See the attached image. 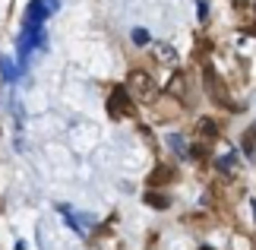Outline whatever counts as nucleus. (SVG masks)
<instances>
[{"instance_id": "obj_1", "label": "nucleus", "mask_w": 256, "mask_h": 250, "mask_svg": "<svg viewBox=\"0 0 256 250\" xmlns=\"http://www.w3.org/2000/svg\"><path fill=\"white\" fill-rule=\"evenodd\" d=\"M126 89H130V95L142 98V102L155 98V79L146 73V70H133V73H130V83H126Z\"/></svg>"}, {"instance_id": "obj_3", "label": "nucleus", "mask_w": 256, "mask_h": 250, "mask_svg": "<svg viewBox=\"0 0 256 250\" xmlns=\"http://www.w3.org/2000/svg\"><path fill=\"white\" fill-rule=\"evenodd\" d=\"M51 16V7H48V0H28L26 7V26H44V19Z\"/></svg>"}, {"instance_id": "obj_11", "label": "nucleus", "mask_w": 256, "mask_h": 250, "mask_svg": "<svg viewBox=\"0 0 256 250\" xmlns=\"http://www.w3.org/2000/svg\"><path fill=\"white\" fill-rule=\"evenodd\" d=\"M16 250H28V244H26V241H19V244H16Z\"/></svg>"}, {"instance_id": "obj_9", "label": "nucleus", "mask_w": 256, "mask_h": 250, "mask_svg": "<svg viewBox=\"0 0 256 250\" xmlns=\"http://www.w3.org/2000/svg\"><path fill=\"white\" fill-rule=\"evenodd\" d=\"M200 130H202V136H215V133H218V127H215L212 121H202V124H200Z\"/></svg>"}, {"instance_id": "obj_4", "label": "nucleus", "mask_w": 256, "mask_h": 250, "mask_svg": "<svg viewBox=\"0 0 256 250\" xmlns=\"http://www.w3.org/2000/svg\"><path fill=\"white\" fill-rule=\"evenodd\" d=\"M19 70H22V67H16L13 61H10V57H4V61H0V73H4L6 83H13V79L19 76Z\"/></svg>"}, {"instance_id": "obj_2", "label": "nucleus", "mask_w": 256, "mask_h": 250, "mask_svg": "<svg viewBox=\"0 0 256 250\" xmlns=\"http://www.w3.org/2000/svg\"><path fill=\"white\" fill-rule=\"evenodd\" d=\"M133 105H130V95H126V89H114V95L108 98V114L114 117V121H120L124 114H130Z\"/></svg>"}, {"instance_id": "obj_10", "label": "nucleus", "mask_w": 256, "mask_h": 250, "mask_svg": "<svg viewBox=\"0 0 256 250\" xmlns=\"http://www.w3.org/2000/svg\"><path fill=\"white\" fill-rule=\"evenodd\" d=\"M155 181H171V168H158V174H152V184Z\"/></svg>"}, {"instance_id": "obj_12", "label": "nucleus", "mask_w": 256, "mask_h": 250, "mask_svg": "<svg viewBox=\"0 0 256 250\" xmlns=\"http://www.w3.org/2000/svg\"><path fill=\"white\" fill-rule=\"evenodd\" d=\"M253 218H256V199H253Z\"/></svg>"}, {"instance_id": "obj_8", "label": "nucleus", "mask_w": 256, "mask_h": 250, "mask_svg": "<svg viewBox=\"0 0 256 250\" xmlns=\"http://www.w3.org/2000/svg\"><path fill=\"white\" fill-rule=\"evenodd\" d=\"M133 42L140 45V48H142V45H149V32H146V29H133Z\"/></svg>"}, {"instance_id": "obj_7", "label": "nucleus", "mask_w": 256, "mask_h": 250, "mask_svg": "<svg viewBox=\"0 0 256 250\" xmlns=\"http://www.w3.org/2000/svg\"><path fill=\"white\" fill-rule=\"evenodd\" d=\"M168 146L174 149V152H186V143H184V136H177V133H171V136H168Z\"/></svg>"}, {"instance_id": "obj_6", "label": "nucleus", "mask_w": 256, "mask_h": 250, "mask_svg": "<svg viewBox=\"0 0 256 250\" xmlns=\"http://www.w3.org/2000/svg\"><path fill=\"white\" fill-rule=\"evenodd\" d=\"M234 165H238V155H234V152H231V155H222V158H218V171H231Z\"/></svg>"}, {"instance_id": "obj_5", "label": "nucleus", "mask_w": 256, "mask_h": 250, "mask_svg": "<svg viewBox=\"0 0 256 250\" xmlns=\"http://www.w3.org/2000/svg\"><path fill=\"white\" fill-rule=\"evenodd\" d=\"M146 203H149V206H158V209H168L171 199L164 196V193H155V190H149V193H146Z\"/></svg>"}]
</instances>
